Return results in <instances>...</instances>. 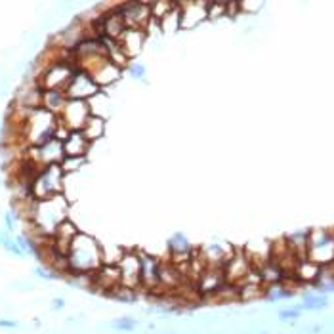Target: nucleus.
I'll return each instance as SVG.
<instances>
[{"label":"nucleus","mask_w":334,"mask_h":334,"mask_svg":"<svg viewBox=\"0 0 334 334\" xmlns=\"http://www.w3.org/2000/svg\"><path fill=\"white\" fill-rule=\"evenodd\" d=\"M65 220H69V201L65 195H56L46 201H38L32 220L25 223V233L32 237H52Z\"/></svg>","instance_id":"nucleus-1"},{"label":"nucleus","mask_w":334,"mask_h":334,"mask_svg":"<svg viewBox=\"0 0 334 334\" xmlns=\"http://www.w3.org/2000/svg\"><path fill=\"white\" fill-rule=\"evenodd\" d=\"M69 275H90L94 277L103 266V248L92 235L80 233L73 239L67 252Z\"/></svg>","instance_id":"nucleus-2"},{"label":"nucleus","mask_w":334,"mask_h":334,"mask_svg":"<svg viewBox=\"0 0 334 334\" xmlns=\"http://www.w3.org/2000/svg\"><path fill=\"white\" fill-rule=\"evenodd\" d=\"M305 258L321 268L334 264V229L315 227L307 231Z\"/></svg>","instance_id":"nucleus-3"},{"label":"nucleus","mask_w":334,"mask_h":334,"mask_svg":"<svg viewBox=\"0 0 334 334\" xmlns=\"http://www.w3.org/2000/svg\"><path fill=\"white\" fill-rule=\"evenodd\" d=\"M65 174L60 164H52L40 168V172L32 180V199L46 201L56 195H63Z\"/></svg>","instance_id":"nucleus-4"},{"label":"nucleus","mask_w":334,"mask_h":334,"mask_svg":"<svg viewBox=\"0 0 334 334\" xmlns=\"http://www.w3.org/2000/svg\"><path fill=\"white\" fill-rule=\"evenodd\" d=\"M117 10L124 19L126 29H132V31L147 32L149 23L153 21L151 4H145V2H122V4H117Z\"/></svg>","instance_id":"nucleus-5"},{"label":"nucleus","mask_w":334,"mask_h":334,"mask_svg":"<svg viewBox=\"0 0 334 334\" xmlns=\"http://www.w3.org/2000/svg\"><path fill=\"white\" fill-rule=\"evenodd\" d=\"M25 157L29 160H32L38 168H44V166H52V164H61V160L65 159L63 153V143L60 142L58 138L50 140V142L42 143V145H36V147H27Z\"/></svg>","instance_id":"nucleus-6"},{"label":"nucleus","mask_w":334,"mask_h":334,"mask_svg":"<svg viewBox=\"0 0 334 334\" xmlns=\"http://www.w3.org/2000/svg\"><path fill=\"white\" fill-rule=\"evenodd\" d=\"M117 268L121 271V286L138 290L142 286V262H140V252L138 250H124Z\"/></svg>","instance_id":"nucleus-7"},{"label":"nucleus","mask_w":334,"mask_h":334,"mask_svg":"<svg viewBox=\"0 0 334 334\" xmlns=\"http://www.w3.org/2000/svg\"><path fill=\"white\" fill-rule=\"evenodd\" d=\"M90 105L88 101H82V99H67L63 111L60 113V122L63 124L67 130L71 132H77V130H82L86 121L90 119Z\"/></svg>","instance_id":"nucleus-8"},{"label":"nucleus","mask_w":334,"mask_h":334,"mask_svg":"<svg viewBox=\"0 0 334 334\" xmlns=\"http://www.w3.org/2000/svg\"><path fill=\"white\" fill-rule=\"evenodd\" d=\"M252 270H254V268H252V264H250L246 252H244V250H233L231 258H229L227 264L223 266L225 283H229V285L239 288V286L246 281V277L250 275Z\"/></svg>","instance_id":"nucleus-9"},{"label":"nucleus","mask_w":334,"mask_h":334,"mask_svg":"<svg viewBox=\"0 0 334 334\" xmlns=\"http://www.w3.org/2000/svg\"><path fill=\"white\" fill-rule=\"evenodd\" d=\"M101 90L95 86V82L92 80V77L84 71L77 69L75 75L71 77L67 88H65V95L67 99H82V101H88L90 97H94L95 94H99Z\"/></svg>","instance_id":"nucleus-10"},{"label":"nucleus","mask_w":334,"mask_h":334,"mask_svg":"<svg viewBox=\"0 0 334 334\" xmlns=\"http://www.w3.org/2000/svg\"><path fill=\"white\" fill-rule=\"evenodd\" d=\"M208 2H178V27L180 29H191L197 27L201 21L208 17Z\"/></svg>","instance_id":"nucleus-11"},{"label":"nucleus","mask_w":334,"mask_h":334,"mask_svg":"<svg viewBox=\"0 0 334 334\" xmlns=\"http://www.w3.org/2000/svg\"><path fill=\"white\" fill-rule=\"evenodd\" d=\"M140 262H142V286L149 292H159V260L149 254L140 252Z\"/></svg>","instance_id":"nucleus-12"},{"label":"nucleus","mask_w":334,"mask_h":334,"mask_svg":"<svg viewBox=\"0 0 334 334\" xmlns=\"http://www.w3.org/2000/svg\"><path fill=\"white\" fill-rule=\"evenodd\" d=\"M61 143H63L65 157H75V159H80V157L86 159V155H88V151H90V145H92V143L84 138V134H82L80 130L69 132V136H67Z\"/></svg>","instance_id":"nucleus-13"},{"label":"nucleus","mask_w":334,"mask_h":334,"mask_svg":"<svg viewBox=\"0 0 334 334\" xmlns=\"http://www.w3.org/2000/svg\"><path fill=\"white\" fill-rule=\"evenodd\" d=\"M121 75H122V69H119L115 63H111V60H107L103 65H99L90 77L95 82V86L101 90V88H107V86L115 84L121 79Z\"/></svg>","instance_id":"nucleus-14"},{"label":"nucleus","mask_w":334,"mask_h":334,"mask_svg":"<svg viewBox=\"0 0 334 334\" xmlns=\"http://www.w3.org/2000/svg\"><path fill=\"white\" fill-rule=\"evenodd\" d=\"M145 34H147V32L126 29V31H124V34L119 38V46L122 48V52L126 54L128 60L136 58V56L142 52L143 42H145Z\"/></svg>","instance_id":"nucleus-15"},{"label":"nucleus","mask_w":334,"mask_h":334,"mask_svg":"<svg viewBox=\"0 0 334 334\" xmlns=\"http://www.w3.org/2000/svg\"><path fill=\"white\" fill-rule=\"evenodd\" d=\"M67 103V95L61 90H42V109L60 117Z\"/></svg>","instance_id":"nucleus-16"},{"label":"nucleus","mask_w":334,"mask_h":334,"mask_svg":"<svg viewBox=\"0 0 334 334\" xmlns=\"http://www.w3.org/2000/svg\"><path fill=\"white\" fill-rule=\"evenodd\" d=\"M80 132L84 134V138H86L90 143L97 142V140L105 134V119L90 115V119L86 121V124H84V128H82Z\"/></svg>","instance_id":"nucleus-17"},{"label":"nucleus","mask_w":334,"mask_h":334,"mask_svg":"<svg viewBox=\"0 0 334 334\" xmlns=\"http://www.w3.org/2000/svg\"><path fill=\"white\" fill-rule=\"evenodd\" d=\"M304 302L296 305L300 311H319L329 305V298L319 294V292H304Z\"/></svg>","instance_id":"nucleus-18"},{"label":"nucleus","mask_w":334,"mask_h":334,"mask_svg":"<svg viewBox=\"0 0 334 334\" xmlns=\"http://www.w3.org/2000/svg\"><path fill=\"white\" fill-rule=\"evenodd\" d=\"M176 10V2H153L151 4V19L162 21Z\"/></svg>","instance_id":"nucleus-19"},{"label":"nucleus","mask_w":334,"mask_h":334,"mask_svg":"<svg viewBox=\"0 0 334 334\" xmlns=\"http://www.w3.org/2000/svg\"><path fill=\"white\" fill-rule=\"evenodd\" d=\"M0 246H2L6 252H10L12 256H17V258L23 256L21 248L17 246L16 243V235H10V233H6V231H0Z\"/></svg>","instance_id":"nucleus-20"},{"label":"nucleus","mask_w":334,"mask_h":334,"mask_svg":"<svg viewBox=\"0 0 334 334\" xmlns=\"http://www.w3.org/2000/svg\"><path fill=\"white\" fill-rule=\"evenodd\" d=\"M136 327H138V321L132 317H121L111 323V329L119 331V333H132Z\"/></svg>","instance_id":"nucleus-21"},{"label":"nucleus","mask_w":334,"mask_h":334,"mask_svg":"<svg viewBox=\"0 0 334 334\" xmlns=\"http://www.w3.org/2000/svg\"><path fill=\"white\" fill-rule=\"evenodd\" d=\"M84 162L86 159L84 157H80V159H75V157H65L61 160V170H63V174H69V172H77L80 166H84Z\"/></svg>","instance_id":"nucleus-22"},{"label":"nucleus","mask_w":334,"mask_h":334,"mask_svg":"<svg viewBox=\"0 0 334 334\" xmlns=\"http://www.w3.org/2000/svg\"><path fill=\"white\" fill-rule=\"evenodd\" d=\"M19 222V218H17V214L14 210H8V212H4V225H6V233H10V235H16V225Z\"/></svg>","instance_id":"nucleus-23"},{"label":"nucleus","mask_w":334,"mask_h":334,"mask_svg":"<svg viewBox=\"0 0 334 334\" xmlns=\"http://www.w3.org/2000/svg\"><path fill=\"white\" fill-rule=\"evenodd\" d=\"M128 73H130V77L136 80H143L145 79V67H143L140 61H130V65L126 67Z\"/></svg>","instance_id":"nucleus-24"},{"label":"nucleus","mask_w":334,"mask_h":334,"mask_svg":"<svg viewBox=\"0 0 334 334\" xmlns=\"http://www.w3.org/2000/svg\"><path fill=\"white\" fill-rule=\"evenodd\" d=\"M34 275L36 277H40V279H44V281H56V279H61V275H58L56 271L48 270L44 266H36L34 268Z\"/></svg>","instance_id":"nucleus-25"},{"label":"nucleus","mask_w":334,"mask_h":334,"mask_svg":"<svg viewBox=\"0 0 334 334\" xmlns=\"http://www.w3.org/2000/svg\"><path fill=\"white\" fill-rule=\"evenodd\" d=\"M208 17L216 19L225 14V2H208Z\"/></svg>","instance_id":"nucleus-26"},{"label":"nucleus","mask_w":334,"mask_h":334,"mask_svg":"<svg viewBox=\"0 0 334 334\" xmlns=\"http://www.w3.org/2000/svg\"><path fill=\"white\" fill-rule=\"evenodd\" d=\"M300 309L298 307H286V309H281L279 311V319L281 321H294V319H300Z\"/></svg>","instance_id":"nucleus-27"},{"label":"nucleus","mask_w":334,"mask_h":334,"mask_svg":"<svg viewBox=\"0 0 334 334\" xmlns=\"http://www.w3.org/2000/svg\"><path fill=\"white\" fill-rule=\"evenodd\" d=\"M19 323L14 319H0V329H17Z\"/></svg>","instance_id":"nucleus-28"},{"label":"nucleus","mask_w":334,"mask_h":334,"mask_svg":"<svg viewBox=\"0 0 334 334\" xmlns=\"http://www.w3.org/2000/svg\"><path fill=\"white\" fill-rule=\"evenodd\" d=\"M63 307H65V298L58 296V298H54V300H52V309L60 311V309H63Z\"/></svg>","instance_id":"nucleus-29"}]
</instances>
